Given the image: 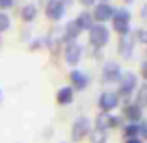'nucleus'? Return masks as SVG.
I'll list each match as a JSON object with an SVG mask.
<instances>
[{
  "instance_id": "12",
  "label": "nucleus",
  "mask_w": 147,
  "mask_h": 143,
  "mask_svg": "<svg viewBox=\"0 0 147 143\" xmlns=\"http://www.w3.org/2000/svg\"><path fill=\"white\" fill-rule=\"evenodd\" d=\"M71 80H73V87L75 89H78V91H82V89H86V86H88V76L84 75V73H80V71H71Z\"/></svg>"
},
{
  "instance_id": "7",
  "label": "nucleus",
  "mask_w": 147,
  "mask_h": 143,
  "mask_svg": "<svg viewBox=\"0 0 147 143\" xmlns=\"http://www.w3.org/2000/svg\"><path fill=\"white\" fill-rule=\"evenodd\" d=\"M63 56H65V61H67L69 65H76V63L80 61V56H82V47L71 41V43L65 47Z\"/></svg>"
},
{
  "instance_id": "6",
  "label": "nucleus",
  "mask_w": 147,
  "mask_h": 143,
  "mask_svg": "<svg viewBox=\"0 0 147 143\" xmlns=\"http://www.w3.org/2000/svg\"><path fill=\"white\" fill-rule=\"evenodd\" d=\"M65 13V4L61 0H50L47 4V17L50 21H60Z\"/></svg>"
},
{
  "instance_id": "1",
  "label": "nucleus",
  "mask_w": 147,
  "mask_h": 143,
  "mask_svg": "<svg viewBox=\"0 0 147 143\" xmlns=\"http://www.w3.org/2000/svg\"><path fill=\"white\" fill-rule=\"evenodd\" d=\"M108 39H110V32H108L106 26L93 22V26L90 28V43L93 47H102V45L108 43Z\"/></svg>"
},
{
  "instance_id": "16",
  "label": "nucleus",
  "mask_w": 147,
  "mask_h": 143,
  "mask_svg": "<svg viewBox=\"0 0 147 143\" xmlns=\"http://www.w3.org/2000/svg\"><path fill=\"white\" fill-rule=\"evenodd\" d=\"M21 15H22V21L30 22V21H34V19H36V15H37V7L34 6V4H28V6L22 7Z\"/></svg>"
},
{
  "instance_id": "11",
  "label": "nucleus",
  "mask_w": 147,
  "mask_h": 143,
  "mask_svg": "<svg viewBox=\"0 0 147 143\" xmlns=\"http://www.w3.org/2000/svg\"><path fill=\"white\" fill-rule=\"evenodd\" d=\"M115 125H119V119L112 117V115L106 113V111H102V113L97 117V128H100V130L110 128V126H115Z\"/></svg>"
},
{
  "instance_id": "8",
  "label": "nucleus",
  "mask_w": 147,
  "mask_h": 143,
  "mask_svg": "<svg viewBox=\"0 0 147 143\" xmlns=\"http://www.w3.org/2000/svg\"><path fill=\"white\" fill-rule=\"evenodd\" d=\"M138 86V78L134 73H125V75H121V78H119V89H121L123 95L127 93H132V89Z\"/></svg>"
},
{
  "instance_id": "13",
  "label": "nucleus",
  "mask_w": 147,
  "mask_h": 143,
  "mask_svg": "<svg viewBox=\"0 0 147 143\" xmlns=\"http://www.w3.org/2000/svg\"><path fill=\"white\" fill-rule=\"evenodd\" d=\"M76 26H78L80 30H90L91 26H93V17H91L90 11H82V13L76 17Z\"/></svg>"
},
{
  "instance_id": "3",
  "label": "nucleus",
  "mask_w": 147,
  "mask_h": 143,
  "mask_svg": "<svg viewBox=\"0 0 147 143\" xmlns=\"http://www.w3.org/2000/svg\"><path fill=\"white\" fill-rule=\"evenodd\" d=\"M119 78H121V69H119L117 63L110 61V63L104 65V69H102V82L114 84V82H119Z\"/></svg>"
},
{
  "instance_id": "26",
  "label": "nucleus",
  "mask_w": 147,
  "mask_h": 143,
  "mask_svg": "<svg viewBox=\"0 0 147 143\" xmlns=\"http://www.w3.org/2000/svg\"><path fill=\"white\" fill-rule=\"evenodd\" d=\"M0 95H2V93H0Z\"/></svg>"
},
{
  "instance_id": "17",
  "label": "nucleus",
  "mask_w": 147,
  "mask_h": 143,
  "mask_svg": "<svg viewBox=\"0 0 147 143\" xmlns=\"http://www.w3.org/2000/svg\"><path fill=\"white\" fill-rule=\"evenodd\" d=\"M65 32H67V39H75V37L78 36V34L82 32V30H80L78 26H76V22L73 21V22H69V24H67V28H65Z\"/></svg>"
},
{
  "instance_id": "2",
  "label": "nucleus",
  "mask_w": 147,
  "mask_h": 143,
  "mask_svg": "<svg viewBox=\"0 0 147 143\" xmlns=\"http://www.w3.org/2000/svg\"><path fill=\"white\" fill-rule=\"evenodd\" d=\"M112 19H114V28L117 34H121V36H125V34H129V21H130V13L127 9H117L114 11V15H112Z\"/></svg>"
},
{
  "instance_id": "20",
  "label": "nucleus",
  "mask_w": 147,
  "mask_h": 143,
  "mask_svg": "<svg viewBox=\"0 0 147 143\" xmlns=\"http://www.w3.org/2000/svg\"><path fill=\"white\" fill-rule=\"evenodd\" d=\"M9 28V17L6 13H0V32H6Z\"/></svg>"
},
{
  "instance_id": "24",
  "label": "nucleus",
  "mask_w": 147,
  "mask_h": 143,
  "mask_svg": "<svg viewBox=\"0 0 147 143\" xmlns=\"http://www.w3.org/2000/svg\"><path fill=\"white\" fill-rule=\"evenodd\" d=\"M99 4H108V0H99Z\"/></svg>"
},
{
  "instance_id": "19",
  "label": "nucleus",
  "mask_w": 147,
  "mask_h": 143,
  "mask_svg": "<svg viewBox=\"0 0 147 143\" xmlns=\"http://www.w3.org/2000/svg\"><path fill=\"white\" fill-rule=\"evenodd\" d=\"M138 132H140V130H138V125H136V123H130V125L125 128V136H127V140H130V138H136V134H138Z\"/></svg>"
},
{
  "instance_id": "25",
  "label": "nucleus",
  "mask_w": 147,
  "mask_h": 143,
  "mask_svg": "<svg viewBox=\"0 0 147 143\" xmlns=\"http://www.w3.org/2000/svg\"><path fill=\"white\" fill-rule=\"evenodd\" d=\"M125 2H132V0H125Z\"/></svg>"
},
{
  "instance_id": "23",
  "label": "nucleus",
  "mask_w": 147,
  "mask_h": 143,
  "mask_svg": "<svg viewBox=\"0 0 147 143\" xmlns=\"http://www.w3.org/2000/svg\"><path fill=\"white\" fill-rule=\"evenodd\" d=\"M127 143H142V140H138V138H130V140H127Z\"/></svg>"
},
{
  "instance_id": "14",
  "label": "nucleus",
  "mask_w": 147,
  "mask_h": 143,
  "mask_svg": "<svg viewBox=\"0 0 147 143\" xmlns=\"http://www.w3.org/2000/svg\"><path fill=\"white\" fill-rule=\"evenodd\" d=\"M125 115H127V119H130V123H138L142 119L140 104H129V106L125 108Z\"/></svg>"
},
{
  "instance_id": "5",
  "label": "nucleus",
  "mask_w": 147,
  "mask_h": 143,
  "mask_svg": "<svg viewBox=\"0 0 147 143\" xmlns=\"http://www.w3.org/2000/svg\"><path fill=\"white\" fill-rule=\"evenodd\" d=\"M112 15H114V9H112L110 4H99L95 6V11H93V21H97V24H104L106 21H110Z\"/></svg>"
},
{
  "instance_id": "10",
  "label": "nucleus",
  "mask_w": 147,
  "mask_h": 143,
  "mask_svg": "<svg viewBox=\"0 0 147 143\" xmlns=\"http://www.w3.org/2000/svg\"><path fill=\"white\" fill-rule=\"evenodd\" d=\"M132 48H134V36L130 34H125L119 39V54L123 58H130L132 56Z\"/></svg>"
},
{
  "instance_id": "22",
  "label": "nucleus",
  "mask_w": 147,
  "mask_h": 143,
  "mask_svg": "<svg viewBox=\"0 0 147 143\" xmlns=\"http://www.w3.org/2000/svg\"><path fill=\"white\" fill-rule=\"evenodd\" d=\"M80 2H82V6H93L95 0H80Z\"/></svg>"
},
{
  "instance_id": "18",
  "label": "nucleus",
  "mask_w": 147,
  "mask_h": 143,
  "mask_svg": "<svg viewBox=\"0 0 147 143\" xmlns=\"http://www.w3.org/2000/svg\"><path fill=\"white\" fill-rule=\"evenodd\" d=\"M91 141L93 143H106V132L100 128H95L91 132Z\"/></svg>"
},
{
  "instance_id": "4",
  "label": "nucleus",
  "mask_w": 147,
  "mask_h": 143,
  "mask_svg": "<svg viewBox=\"0 0 147 143\" xmlns=\"http://www.w3.org/2000/svg\"><path fill=\"white\" fill-rule=\"evenodd\" d=\"M88 132H90V121H88V117H78L75 121V125H73V130H71L73 141H80Z\"/></svg>"
},
{
  "instance_id": "15",
  "label": "nucleus",
  "mask_w": 147,
  "mask_h": 143,
  "mask_svg": "<svg viewBox=\"0 0 147 143\" xmlns=\"http://www.w3.org/2000/svg\"><path fill=\"white\" fill-rule=\"evenodd\" d=\"M73 87H61V89H58V93H56V99H58V102L60 104H69V102H73Z\"/></svg>"
},
{
  "instance_id": "9",
  "label": "nucleus",
  "mask_w": 147,
  "mask_h": 143,
  "mask_svg": "<svg viewBox=\"0 0 147 143\" xmlns=\"http://www.w3.org/2000/svg\"><path fill=\"white\" fill-rule=\"evenodd\" d=\"M117 102H119L117 93H110V91H106V93H102L99 97V106H100V110L106 111V113L110 110H114V108L117 106Z\"/></svg>"
},
{
  "instance_id": "21",
  "label": "nucleus",
  "mask_w": 147,
  "mask_h": 143,
  "mask_svg": "<svg viewBox=\"0 0 147 143\" xmlns=\"http://www.w3.org/2000/svg\"><path fill=\"white\" fill-rule=\"evenodd\" d=\"M11 4H13V0H0V7H4V9L11 7Z\"/></svg>"
}]
</instances>
